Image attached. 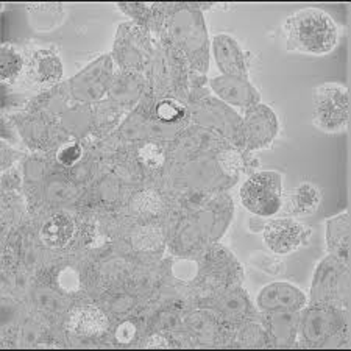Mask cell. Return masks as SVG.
Segmentation results:
<instances>
[{
	"label": "cell",
	"mask_w": 351,
	"mask_h": 351,
	"mask_svg": "<svg viewBox=\"0 0 351 351\" xmlns=\"http://www.w3.org/2000/svg\"><path fill=\"white\" fill-rule=\"evenodd\" d=\"M265 325L278 345H291L298 332L297 313H267Z\"/></svg>",
	"instance_id": "e0dca14e"
},
{
	"label": "cell",
	"mask_w": 351,
	"mask_h": 351,
	"mask_svg": "<svg viewBox=\"0 0 351 351\" xmlns=\"http://www.w3.org/2000/svg\"><path fill=\"white\" fill-rule=\"evenodd\" d=\"M24 67V60L21 53L11 44H3L0 50V75L2 80H13Z\"/></svg>",
	"instance_id": "44dd1931"
},
{
	"label": "cell",
	"mask_w": 351,
	"mask_h": 351,
	"mask_svg": "<svg viewBox=\"0 0 351 351\" xmlns=\"http://www.w3.org/2000/svg\"><path fill=\"white\" fill-rule=\"evenodd\" d=\"M134 206L138 211H143L147 214L156 213L158 209H160V200H158V197L155 194H152V192H143V194L136 197Z\"/></svg>",
	"instance_id": "cb8c5ba5"
},
{
	"label": "cell",
	"mask_w": 351,
	"mask_h": 351,
	"mask_svg": "<svg viewBox=\"0 0 351 351\" xmlns=\"http://www.w3.org/2000/svg\"><path fill=\"white\" fill-rule=\"evenodd\" d=\"M289 47L309 55H325L337 43V28L332 19L317 8L298 11L286 22Z\"/></svg>",
	"instance_id": "7a4b0ae2"
},
{
	"label": "cell",
	"mask_w": 351,
	"mask_h": 351,
	"mask_svg": "<svg viewBox=\"0 0 351 351\" xmlns=\"http://www.w3.org/2000/svg\"><path fill=\"white\" fill-rule=\"evenodd\" d=\"M304 239V228L293 219H275L264 230V242L270 252L287 254L295 252Z\"/></svg>",
	"instance_id": "8fae6325"
},
{
	"label": "cell",
	"mask_w": 351,
	"mask_h": 351,
	"mask_svg": "<svg viewBox=\"0 0 351 351\" xmlns=\"http://www.w3.org/2000/svg\"><path fill=\"white\" fill-rule=\"evenodd\" d=\"M147 55L145 38L136 25L123 24L117 33L114 43V60L123 72L138 71Z\"/></svg>",
	"instance_id": "30bf717a"
},
{
	"label": "cell",
	"mask_w": 351,
	"mask_h": 351,
	"mask_svg": "<svg viewBox=\"0 0 351 351\" xmlns=\"http://www.w3.org/2000/svg\"><path fill=\"white\" fill-rule=\"evenodd\" d=\"M345 328V319L341 309L328 304H313L302 317H298V331L309 347H325Z\"/></svg>",
	"instance_id": "5b68a950"
},
{
	"label": "cell",
	"mask_w": 351,
	"mask_h": 351,
	"mask_svg": "<svg viewBox=\"0 0 351 351\" xmlns=\"http://www.w3.org/2000/svg\"><path fill=\"white\" fill-rule=\"evenodd\" d=\"M213 53L223 75L248 78V67L242 49L230 35H217L213 39Z\"/></svg>",
	"instance_id": "4fadbf2b"
},
{
	"label": "cell",
	"mask_w": 351,
	"mask_h": 351,
	"mask_svg": "<svg viewBox=\"0 0 351 351\" xmlns=\"http://www.w3.org/2000/svg\"><path fill=\"white\" fill-rule=\"evenodd\" d=\"M320 203V192L315 186L309 183H302L293 188L287 195V208L298 216H308L315 211Z\"/></svg>",
	"instance_id": "d6986e66"
},
{
	"label": "cell",
	"mask_w": 351,
	"mask_h": 351,
	"mask_svg": "<svg viewBox=\"0 0 351 351\" xmlns=\"http://www.w3.org/2000/svg\"><path fill=\"white\" fill-rule=\"evenodd\" d=\"M82 156V149L78 144H71L66 145L64 149L58 152V161L61 164H66V166H72L73 162L78 161V158Z\"/></svg>",
	"instance_id": "d4e9b609"
},
{
	"label": "cell",
	"mask_w": 351,
	"mask_h": 351,
	"mask_svg": "<svg viewBox=\"0 0 351 351\" xmlns=\"http://www.w3.org/2000/svg\"><path fill=\"white\" fill-rule=\"evenodd\" d=\"M128 326H130V324H123V325H121L119 326V330H117V339L121 342H128V341H132V337L134 336L133 332H130L128 334Z\"/></svg>",
	"instance_id": "4316f807"
},
{
	"label": "cell",
	"mask_w": 351,
	"mask_h": 351,
	"mask_svg": "<svg viewBox=\"0 0 351 351\" xmlns=\"http://www.w3.org/2000/svg\"><path fill=\"white\" fill-rule=\"evenodd\" d=\"M306 303V295L297 286L285 281L267 285L256 295V306L263 313H300Z\"/></svg>",
	"instance_id": "9c48e42d"
},
{
	"label": "cell",
	"mask_w": 351,
	"mask_h": 351,
	"mask_svg": "<svg viewBox=\"0 0 351 351\" xmlns=\"http://www.w3.org/2000/svg\"><path fill=\"white\" fill-rule=\"evenodd\" d=\"M119 8L125 11V13L134 16V18H144V16L149 14V10L152 8V5L130 3V5H119Z\"/></svg>",
	"instance_id": "484cf974"
},
{
	"label": "cell",
	"mask_w": 351,
	"mask_h": 351,
	"mask_svg": "<svg viewBox=\"0 0 351 351\" xmlns=\"http://www.w3.org/2000/svg\"><path fill=\"white\" fill-rule=\"evenodd\" d=\"M348 264L330 254L315 270L313 286H311V303L328 304V306L341 309V306L348 304Z\"/></svg>",
	"instance_id": "3957f363"
},
{
	"label": "cell",
	"mask_w": 351,
	"mask_h": 351,
	"mask_svg": "<svg viewBox=\"0 0 351 351\" xmlns=\"http://www.w3.org/2000/svg\"><path fill=\"white\" fill-rule=\"evenodd\" d=\"M209 84L220 100H223L228 105L239 106V108H252V106L258 105L259 99H261L258 90L248 82V78L220 75L213 78Z\"/></svg>",
	"instance_id": "7c38bea8"
},
{
	"label": "cell",
	"mask_w": 351,
	"mask_h": 351,
	"mask_svg": "<svg viewBox=\"0 0 351 351\" xmlns=\"http://www.w3.org/2000/svg\"><path fill=\"white\" fill-rule=\"evenodd\" d=\"M348 90L337 83H326L314 93V122L325 132H341L348 123Z\"/></svg>",
	"instance_id": "8992f818"
},
{
	"label": "cell",
	"mask_w": 351,
	"mask_h": 351,
	"mask_svg": "<svg viewBox=\"0 0 351 351\" xmlns=\"http://www.w3.org/2000/svg\"><path fill=\"white\" fill-rule=\"evenodd\" d=\"M73 234V222L66 214H56L44 223L41 230V239L45 245L52 248L64 247Z\"/></svg>",
	"instance_id": "ac0fdd59"
},
{
	"label": "cell",
	"mask_w": 351,
	"mask_h": 351,
	"mask_svg": "<svg viewBox=\"0 0 351 351\" xmlns=\"http://www.w3.org/2000/svg\"><path fill=\"white\" fill-rule=\"evenodd\" d=\"M241 133L247 150L265 149L274 143L278 133V119L269 106L258 104L247 110Z\"/></svg>",
	"instance_id": "ba28073f"
},
{
	"label": "cell",
	"mask_w": 351,
	"mask_h": 351,
	"mask_svg": "<svg viewBox=\"0 0 351 351\" xmlns=\"http://www.w3.org/2000/svg\"><path fill=\"white\" fill-rule=\"evenodd\" d=\"M108 326L105 314L95 306H78L67 317V328L77 336L93 337L104 332Z\"/></svg>",
	"instance_id": "9a60e30c"
},
{
	"label": "cell",
	"mask_w": 351,
	"mask_h": 351,
	"mask_svg": "<svg viewBox=\"0 0 351 351\" xmlns=\"http://www.w3.org/2000/svg\"><path fill=\"white\" fill-rule=\"evenodd\" d=\"M111 94L117 101L121 104H133V101L139 97L141 90H143V83L138 78V75L125 72L122 75H117L112 78L111 83Z\"/></svg>",
	"instance_id": "ffe728a7"
},
{
	"label": "cell",
	"mask_w": 351,
	"mask_h": 351,
	"mask_svg": "<svg viewBox=\"0 0 351 351\" xmlns=\"http://www.w3.org/2000/svg\"><path fill=\"white\" fill-rule=\"evenodd\" d=\"M112 78H114V64L111 56H100L72 78V95L83 104L99 101L111 88Z\"/></svg>",
	"instance_id": "52a82bcc"
},
{
	"label": "cell",
	"mask_w": 351,
	"mask_h": 351,
	"mask_svg": "<svg viewBox=\"0 0 351 351\" xmlns=\"http://www.w3.org/2000/svg\"><path fill=\"white\" fill-rule=\"evenodd\" d=\"M166 35L189 64L197 71L206 72L209 61L208 32L203 13L197 5H173L166 16Z\"/></svg>",
	"instance_id": "6da1fadb"
},
{
	"label": "cell",
	"mask_w": 351,
	"mask_h": 351,
	"mask_svg": "<svg viewBox=\"0 0 351 351\" xmlns=\"http://www.w3.org/2000/svg\"><path fill=\"white\" fill-rule=\"evenodd\" d=\"M156 114L164 122H175L184 116V108L173 100H162L156 105Z\"/></svg>",
	"instance_id": "603a6c76"
},
{
	"label": "cell",
	"mask_w": 351,
	"mask_h": 351,
	"mask_svg": "<svg viewBox=\"0 0 351 351\" xmlns=\"http://www.w3.org/2000/svg\"><path fill=\"white\" fill-rule=\"evenodd\" d=\"M326 245L332 256L348 264L350 256V216L342 213L326 220Z\"/></svg>",
	"instance_id": "2e32d148"
},
{
	"label": "cell",
	"mask_w": 351,
	"mask_h": 351,
	"mask_svg": "<svg viewBox=\"0 0 351 351\" xmlns=\"http://www.w3.org/2000/svg\"><path fill=\"white\" fill-rule=\"evenodd\" d=\"M28 77L38 86H50L63 77V64L52 50H38L27 64Z\"/></svg>",
	"instance_id": "5bb4252c"
},
{
	"label": "cell",
	"mask_w": 351,
	"mask_h": 351,
	"mask_svg": "<svg viewBox=\"0 0 351 351\" xmlns=\"http://www.w3.org/2000/svg\"><path fill=\"white\" fill-rule=\"evenodd\" d=\"M220 309H222V313L225 315L239 317L247 315L250 306H248V300L245 297V293L241 291H231L220 300Z\"/></svg>",
	"instance_id": "7402d4cb"
},
{
	"label": "cell",
	"mask_w": 351,
	"mask_h": 351,
	"mask_svg": "<svg viewBox=\"0 0 351 351\" xmlns=\"http://www.w3.org/2000/svg\"><path fill=\"white\" fill-rule=\"evenodd\" d=\"M241 200L252 214L259 217L275 216L282 205V177L274 171L252 175L242 186Z\"/></svg>",
	"instance_id": "277c9868"
}]
</instances>
